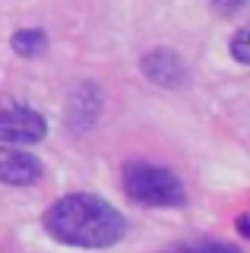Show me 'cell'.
<instances>
[{
	"mask_svg": "<svg viewBox=\"0 0 250 253\" xmlns=\"http://www.w3.org/2000/svg\"><path fill=\"white\" fill-rule=\"evenodd\" d=\"M44 228L51 237L70 247H111L127 234V221L108 200L92 193L60 196L44 212Z\"/></svg>",
	"mask_w": 250,
	"mask_h": 253,
	"instance_id": "cell-1",
	"label": "cell"
},
{
	"mask_svg": "<svg viewBox=\"0 0 250 253\" xmlns=\"http://www.w3.org/2000/svg\"><path fill=\"white\" fill-rule=\"evenodd\" d=\"M121 180L127 196H133L136 203H146V206H181L187 200L181 177L174 171L149 162H130L124 168Z\"/></svg>",
	"mask_w": 250,
	"mask_h": 253,
	"instance_id": "cell-2",
	"label": "cell"
},
{
	"mask_svg": "<svg viewBox=\"0 0 250 253\" xmlns=\"http://www.w3.org/2000/svg\"><path fill=\"white\" fill-rule=\"evenodd\" d=\"M44 133H48V124L38 111L10 95H0V142L3 146H32L44 139Z\"/></svg>",
	"mask_w": 250,
	"mask_h": 253,
	"instance_id": "cell-3",
	"label": "cell"
},
{
	"mask_svg": "<svg viewBox=\"0 0 250 253\" xmlns=\"http://www.w3.org/2000/svg\"><path fill=\"white\" fill-rule=\"evenodd\" d=\"M38 177H42V165H38L35 155L0 142V184L29 187V184H35Z\"/></svg>",
	"mask_w": 250,
	"mask_h": 253,
	"instance_id": "cell-4",
	"label": "cell"
},
{
	"mask_svg": "<svg viewBox=\"0 0 250 253\" xmlns=\"http://www.w3.org/2000/svg\"><path fill=\"white\" fill-rule=\"evenodd\" d=\"M143 73L149 76L152 83L165 85V89H174V85H184V83H187V67H184V60L177 57L174 51H165V47L146 54V57H143Z\"/></svg>",
	"mask_w": 250,
	"mask_h": 253,
	"instance_id": "cell-5",
	"label": "cell"
},
{
	"mask_svg": "<svg viewBox=\"0 0 250 253\" xmlns=\"http://www.w3.org/2000/svg\"><path fill=\"white\" fill-rule=\"evenodd\" d=\"M10 44L19 57H38V54L48 47V35H44L42 29H19Z\"/></svg>",
	"mask_w": 250,
	"mask_h": 253,
	"instance_id": "cell-6",
	"label": "cell"
},
{
	"mask_svg": "<svg viewBox=\"0 0 250 253\" xmlns=\"http://www.w3.org/2000/svg\"><path fill=\"white\" fill-rule=\"evenodd\" d=\"M168 253H241L234 244H222V241H200V244H184Z\"/></svg>",
	"mask_w": 250,
	"mask_h": 253,
	"instance_id": "cell-7",
	"label": "cell"
},
{
	"mask_svg": "<svg viewBox=\"0 0 250 253\" xmlns=\"http://www.w3.org/2000/svg\"><path fill=\"white\" fill-rule=\"evenodd\" d=\"M231 51H234V57H238V63H247L250 60V54H247V29H241L238 35H234Z\"/></svg>",
	"mask_w": 250,
	"mask_h": 253,
	"instance_id": "cell-8",
	"label": "cell"
},
{
	"mask_svg": "<svg viewBox=\"0 0 250 253\" xmlns=\"http://www.w3.org/2000/svg\"><path fill=\"white\" fill-rule=\"evenodd\" d=\"M212 3H215V6H222V10H228V13H234V10H241L247 0H212Z\"/></svg>",
	"mask_w": 250,
	"mask_h": 253,
	"instance_id": "cell-9",
	"label": "cell"
}]
</instances>
